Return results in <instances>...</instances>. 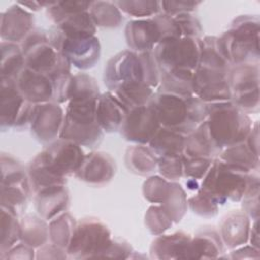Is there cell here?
<instances>
[{
    "label": "cell",
    "mask_w": 260,
    "mask_h": 260,
    "mask_svg": "<svg viewBox=\"0 0 260 260\" xmlns=\"http://www.w3.org/2000/svg\"><path fill=\"white\" fill-rule=\"evenodd\" d=\"M0 125L3 131L22 130L29 127L35 105L19 91L15 79L1 78Z\"/></svg>",
    "instance_id": "14"
},
{
    "label": "cell",
    "mask_w": 260,
    "mask_h": 260,
    "mask_svg": "<svg viewBox=\"0 0 260 260\" xmlns=\"http://www.w3.org/2000/svg\"><path fill=\"white\" fill-rule=\"evenodd\" d=\"M116 170L115 159L109 153L92 151L85 154L74 177L92 186H104L112 181Z\"/></svg>",
    "instance_id": "19"
},
{
    "label": "cell",
    "mask_w": 260,
    "mask_h": 260,
    "mask_svg": "<svg viewBox=\"0 0 260 260\" xmlns=\"http://www.w3.org/2000/svg\"><path fill=\"white\" fill-rule=\"evenodd\" d=\"M188 208L202 217H213L218 213V205L200 189L187 198Z\"/></svg>",
    "instance_id": "46"
},
{
    "label": "cell",
    "mask_w": 260,
    "mask_h": 260,
    "mask_svg": "<svg viewBox=\"0 0 260 260\" xmlns=\"http://www.w3.org/2000/svg\"><path fill=\"white\" fill-rule=\"evenodd\" d=\"M186 136L183 133L160 126L148 146L157 157L181 155L183 154Z\"/></svg>",
    "instance_id": "31"
},
{
    "label": "cell",
    "mask_w": 260,
    "mask_h": 260,
    "mask_svg": "<svg viewBox=\"0 0 260 260\" xmlns=\"http://www.w3.org/2000/svg\"><path fill=\"white\" fill-rule=\"evenodd\" d=\"M50 43L69 61L81 70L93 67L101 56V44L96 36L68 37L56 26L48 30Z\"/></svg>",
    "instance_id": "11"
},
{
    "label": "cell",
    "mask_w": 260,
    "mask_h": 260,
    "mask_svg": "<svg viewBox=\"0 0 260 260\" xmlns=\"http://www.w3.org/2000/svg\"><path fill=\"white\" fill-rule=\"evenodd\" d=\"M88 11L96 27L116 28L123 21L122 12L115 1H91Z\"/></svg>",
    "instance_id": "38"
},
{
    "label": "cell",
    "mask_w": 260,
    "mask_h": 260,
    "mask_svg": "<svg viewBox=\"0 0 260 260\" xmlns=\"http://www.w3.org/2000/svg\"><path fill=\"white\" fill-rule=\"evenodd\" d=\"M34 197L38 214L47 221L67 211L70 201L66 185L43 189L34 194Z\"/></svg>",
    "instance_id": "25"
},
{
    "label": "cell",
    "mask_w": 260,
    "mask_h": 260,
    "mask_svg": "<svg viewBox=\"0 0 260 260\" xmlns=\"http://www.w3.org/2000/svg\"><path fill=\"white\" fill-rule=\"evenodd\" d=\"M245 142L249 146V148L257 156H259V125H258L257 121L253 123L252 129H251L250 133L248 134Z\"/></svg>",
    "instance_id": "55"
},
{
    "label": "cell",
    "mask_w": 260,
    "mask_h": 260,
    "mask_svg": "<svg viewBox=\"0 0 260 260\" xmlns=\"http://www.w3.org/2000/svg\"><path fill=\"white\" fill-rule=\"evenodd\" d=\"M41 152L49 168L64 178L75 176L85 156L79 144L63 138L49 143Z\"/></svg>",
    "instance_id": "16"
},
{
    "label": "cell",
    "mask_w": 260,
    "mask_h": 260,
    "mask_svg": "<svg viewBox=\"0 0 260 260\" xmlns=\"http://www.w3.org/2000/svg\"><path fill=\"white\" fill-rule=\"evenodd\" d=\"M64 115L63 108L56 102L35 105L29 122L31 134L46 145L55 141L60 136Z\"/></svg>",
    "instance_id": "18"
},
{
    "label": "cell",
    "mask_w": 260,
    "mask_h": 260,
    "mask_svg": "<svg viewBox=\"0 0 260 260\" xmlns=\"http://www.w3.org/2000/svg\"><path fill=\"white\" fill-rule=\"evenodd\" d=\"M160 205L174 223L180 222L188 209L187 195L183 187L177 182H171L168 194Z\"/></svg>",
    "instance_id": "40"
},
{
    "label": "cell",
    "mask_w": 260,
    "mask_h": 260,
    "mask_svg": "<svg viewBox=\"0 0 260 260\" xmlns=\"http://www.w3.org/2000/svg\"><path fill=\"white\" fill-rule=\"evenodd\" d=\"M31 188L22 165L8 153L1 154V205L20 214L27 204Z\"/></svg>",
    "instance_id": "10"
},
{
    "label": "cell",
    "mask_w": 260,
    "mask_h": 260,
    "mask_svg": "<svg viewBox=\"0 0 260 260\" xmlns=\"http://www.w3.org/2000/svg\"><path fill=\"white\" fill-rule=\"evenodd\" d=\"M17 3L30 11H39L42 8H46L49 5L50 1H18Z\"/></svg>",
    "instance_id": "57"
},
{
    "label": "cell",
    "mask_w": 260,
    "mask_h": 260,
    "mask_svg": "<svg viewBox=\"0 0 260 260\" xmlns=\"http://www.w3.org/2000/svg\"><path fill=\"white\" fill-rule=\"evenodd\" d=\"M128 109L149 104L153 96L155 89L147 86L146 84H133L122 86L111 90Z\"/></svg>",
    "instance_id": "41"
},
{
    "label": "cell",
    "mask_w": 260,
    "mask_h": 260,
    "mask_svg": "<svg viewBox=\"0 0 260 260\" xmlns=\"http://www.w3.org/2000/svg\"><path fill=\"white\" fill-rule=\"evenodd\" d=\"M171 182L159 176L147 178L142 187L143 197L154 204H161L168 194Z\"/></svg>",
    "instance_id": "45"
},
{
    "label": "cell",
    "mask_w": 260,
    "mask_h": 260,
    "mask_svg": "<svg viewBox=\"0 0 260 260\" xmlns=\"http://www.w3.org/2000/svg\"><path fill=\"white\" fill-rule=\"evenodd\" d=\"M157 156L146 144H134L125 152L127 169L139 176H147L157 169Z\"/></svg>",
    "instance_id": "29"
},
{
    "label": "cell",
    "mask_w": 260,
    "mask_h": 260,
    "mask_svg": "<svg viewBox=\"0 0 260 260\" xmlns=\"http://www.w3.org/2000/svg\"><path fill=\"white\" fill-rule=\"evenodd\" d=\"M134 253L131 245L121 238H113L110 246L103 254L102 258H115V259H128Z\"/></svg>",
    "instance_id": "51"
},
{
    "label": "cell",
    "mask_w": 260,
    "mask_h": 260,
    "mask_svg": "<svg viewBox=\"0 0 260 260\" xmlns=\"http://www.w3.org/2000/svg\"><path fill=\"white\" fill-rule=\"evenodd\" d=\"M217 158L248 172L259 170V156L249 148L245 141L223 148Z\"/></svg>",
    "instance_id": "36"
},
{
    "label": "cell",
    "mask_w": 260,
    "mask_h": 260,
    "mask_svg": "<svg viewBox=\"0 0 260 260\" xmlns=\"http://www.w3.org/2000/svg\"><path fill=\"white\" fill-rule=\"evenodd\" d=\"M27 176L32 194L54 186H63L67 183V178L55 174L47 165L42 152L38 153L27 167Z\"/></svg>",
    "instance_id": "28"
},
{
    "label": "cell",
    "mask_w": 260,
    "mask_h": 260,
    "mask_svg": "<svg viewBox=\"0 0 260 260\" xmlns=\"http://www.w3.org/2000/svg\"><path fill=\"white\" fill-rule=\"evenodd\" d=\"M54 24L68 37H89L95 36L96 32V26L88 10L65 14Z\"/></svg>",
    "instance_id": "32"
},
{
    "label": "cell",
    "mask_w": 260,
    "mask_h": 260,
    "mask_svg": "<svg viewBox=\"0 0 260 260\" xmlns=\"http://www.w3.org/2000/svg\"><path fill=\"white\" fill-rule=\"evenodd\" d=\"M121 12L134 17V19L149 18L161 12L160 1L154 0H128L115 1Z\"/></svg>",
    "instance_id": "42"
},
{
    "label": "cell",
    "mask_w": 260,
    "mask_h": 260,
    "mask_svg": "<svg viewBox=\"0 0 260 260\" xmlns=\"http://www.w3.org/2000/svg\"><path fill=\"white\" fill-rule=\"evenodd\" d=\"M205 122L211 137L221 149L245 141L253 126L249 114L231 101L207 104Z\"/></svg>",
    "instance_id": "4"
},
{
    "label": "cell",
    "mask_w": 260,
    "mask_h": 260,
    "mask_svg": "<svg viewBox=\"0 0 260 260\" xmlns=\"http://www.w3.org/2000/svg\"><path fill=\"white\" fill-rule=\"evenodd\" d=\"M186 186L189 190L191 191H198L200 189V184H199V181L197 180H194V179H187L186 181Z\"/></svg>",
    "instance_id": "58"
},
{
    "label": "cell",
    "mask_w": 260,
    "mask_h": 260,
    "mask_svg": "<svg viewBox=\"0 0 260 260\" xmlns=\"http://www.w3.org/2000/svg\"><path fill=\"white\" fill-rule=\"evenodd\" d=\"M100 95L99 84L91 75L81 72L72 76L59 138L74 141L88 148L101 144L104 131L95 118Z\"/></svg>",
    "instance_id": "1"
},
{
    "label": "cell",
    "mask_w": 260,
    "mask_h": 260,
    "mask_svg": "<svg viewBox=\"0 0 260 260\" xmlns=\"http://www.w3.org/2000/svg\"><path fill=\"white\" fill-rule=\"evenodd\" d=\"M260 249L253 247L252 245H243L236 249H233L231 255L228 256L232 259H256L258 260L260 257Z\"/></svg>",
    "instance_id": "54"
},
{
    "label": "cell",
    "mask_w": 260,
    "mask_h": 260,
    "mask_svg": "<svg viewBox=\"0 0 260 260\" xmlns=\"http://www.w3.org/2000/svg\"><path fill=\"white\" fill-rule=\"evenodd\" d=\"M260 21L256 15L236 17L220 38L232 66L259 64Z\"/></svg>",
    "instance_id": "5"
},
{
    "label": "cell",
    "mask_w": 260,
    "mask_h": 260,
    "mask_svg": "<svg viewBox=\"0 0 260 260\" xmlns=\"http://www.w3.org/2000/svg\"><path fill=\"white\" fill-rule=\"evenodd\" d=\"M201 1H160L161 13L169 16H176L182 13H194Z\"/></svg>",
    "instance_id": "50"
},
{
    "label": "cell",
    "mask_w": 260,
    "mask_h": 260,
    "mask_svg": "<svg viewBox=\"0 0 260 260\" xmlns=\"http://www.w3.org/2000/svg\"><path fill=\"white\" fill-rule=\"evenodd\" d=\"M160 69L153 52L125 50L113 56L104 71V82L108 90L133 85L146 84L157 89L160 83Z\"/></svg>",
    "instance_id": "2"
},
{
    "label": "cell",
    "mask_w": 260,
    "mask_h": 260,
    "mask_svg": "<svg viewBox=\"0 0 260 260\" xmlns=\"http://www.w3.org/2000/svg\"><path fill=\"white\" fill-rule=\"evenodd\" d=\"M157 170L161 177L170 182H177L184 177L183 154L168 155L157 158Z\"/></svg>",
    "instance_id": "47"
},
{
    "label": "cell",
    "mask_w": 260,
    "mask_h": 260,
    "mask_svg": "<svg viewBox=\"0 0 260 260\" xmlns=\"http://www.w3.org/2000/svg\"><path fill=\"white\" fill-rule=\"evenodd\" d=\"M259 175L258 171L249 174L248 185L241 199L242 210L252 219H259Z\"/></svg>",
    "instance_id": "43"
},
{
    "label": "cell",
    "mask_w": 260,
    "mask_h": 260,
    "mask_svg": "<svg viewBox=\"0 0 260 260\" xmlns=\"http://www.w3.org/2000/svg\"><path fill=\"white\" fill-rule=\"evenodd\" d=\"M250 244L257 248L260 249V241H259V219H255L252 221L251 228H250V233H249V241Z\"/></svg>",
    "instance_id": "56"
},
{
    "label": "cell",
    "mask_w": 260,
    "mask_h": 260,
    "mask_svg": "<svg viewBox=\"0 0 260 260\" xmlns=\"http://www.w3.org/2000/svg\"><path fill=\"white\" fill-rule=\"evenodd\" d=\"M173 17L178 24L181 37L201 38L203 29L200 20L194 13H182Z\"/></svg>",
    "instance_id": "49"
},
{
    "label": "cell",
    "mask_w": 260,
    "mask_h": 260,
    "mask_svg": "<svg viewBox=\"0 0 260 260\" xmlns=\"http://www.w3.org/2000/svg\"><path fill=\"white\" fill-rule=\"evenodd\" d=\"M202 48L199 65L230 70L231 61L219 37L205 36L201 38Z\"/></svg>",
    "instance_id": "34"
},
{
    "label": "cell",
    "mask_w": 260,
    "mask_h": 260,
    "mask_svg": "<svg viewBox=\"0 0 260 260\" xmlns=\"http://www.w3.org/2000/svg\"><path fill=\"white\" fill-rule=\"evenodd\" d=\"M0 35L2 41L20 44L35 28L34 15L17 2L1 13Z\"/></svg>",
    "instance_id": "21"
},
{
    "label": "cell",
    "mask_w": 260,
    "mask_h": 260,
    "mask_svg": "<svg viewBox=\"0 0 260 260\" xmlns=\"http://www.w3.org/2000/svg\"><path fill=\"white\" fill-rule=\"evenodd\" d=\"M68 254L66 249H63L59 246H56L52 243H47L44 246L40 247L36 251V259H57V260H62V259H67Z\"/></svg>",
    "instance_id": "52"
},
{
    "label": "cell",
    "mask_w": 260,
    "mask_h": 260,
    "mask_svg": "<svg viewBox=\"0 0 260 260\" xmlns=\"http://www.w3.org/2000/svg\"><path fill=\"white\" fill-rule=\"evenodd\" d=\"M251 218L243 210H232L222 218L219 235L224 248L236 249L248 243Z\"/></svg>",
    "instance_id": "24"
},
{
    "label": "cell",
    "mask_w": 260,
    "mask_h": 260,
    "mask_svg": "<svg viewBox=\"0 0 260 260\" xmlns=\"http://www.w3.org/2000/svg\"><path fill=\"white\" fill-rule=\"evenodd\" d=\"M159 128L160 124L156 114L147 104L128 111L120 133L127 141L135 144H148Z\"/></svg>",
    "instance_id": "17"
},
{
    "label": "cell",
    "mask_w": 260,
    "mask_h": 260,
    "mask_svg": "<svg viewBox=\"0 0 260 260\" xmlns=\"http://www.w3.org/2000/svg\"><path fill=\"white\" fill-rule=\"evenodd\" d=\"M149 105L161 127L185 135L194 131L206 118V104L194 94L181 95L155 90Z\"/></svg>",
    "instance_id": "3"
},
{
    "label": "cell",
    "mask_w": 260,
    "mask_h": 260,
    "mask_svg": "<svg viewBox=\"0 0 260 260\" xmlns=\"http://www.w3.org/2000/svg\"><path fill=\"white\" fill-rule=\"evenodd\" d=\"M21 241L38 249L49 242V223L40 215L27 213L20 217Z\"/></svg>",
    "instance_id": "33"
},
{
    "label": "cell",
    "mask_w": 260,
    "mask_h": 260,
    "mask_svg": "<svg viewBox=\"0 0 260 260\" xmlns=\"http://www.w3.org/2000/svg\"><path fill=\"white\" fill-rule=\"evenodd\" d=\"M76 224L77 221L68 211H65L51 219L49 222L50 243L63 249H67Z\"/></svg>",
    "instance_id": "39"
},
{
    "label": "cell",
    "mask_w": 260,
    "mask_h": 260,
    "mask_svg": "<svg viewBox=\"0 0 260 260\" xmlns=\"http://www.w3.org/2000/svg\"><path fill=\"white\" fill-rule=\"evenodd\" d=\"M248 172L242 168L215 158L200 183V190L218 206L228 201H241L247 185Z\"/></svg>",
    "instance_id": "6"
},
{
    "label": "cell",
    "mask_w": 260,
    "mask_h": 260,
    "mask_svg": "<svg viewBox=\"0 0 260 260\" xmlns=\"http://www.w3.org/2000/svg\"><path fill=\"white\" fill-rule=\"evenodd\" d=\"M174 37H181L178 24L173 16L161 12L149 18L132 19L125 27L128 47L138 53L152 52L160 42Z\"/></svg>",
    "instance_id": "7"
},
{
    "label": "cell",
    "mask_w": 260,
    "mask_h": 260,
    "mask_svg": "<svg viewBox=\"0 0 260 260\" xmlns=\"http://www.w3.org/2000/svg\"><path fill=\"white\" fill-rule=\"evenodd\" d=\"M144 222L149 233L154 236L164 234L174 224L173 220L160 204H153L148 207L145 213Z\"/></svg>",
    "instance_id": "44"
},
{
    "label": "cell",
    "mask_w": 260,
    "mask_h": 260,
    "mask_svg": "<svg viewBox=\"0 0 260 260\" xmlns=\"http://www.w3.org/2000/svg\"><path fill=\"white\" fill-rule=\"evenodd\" d=\"M128 111L111 90H107L101 93L98 100L96 122L104 132L112 133L120 131Z\"/></svg>",
    "instance_id": "23"
},
{
    "label": "cell",
    "mask_w": 260,
    "mask_h": 260,
    "mask_svg": "<svg viewBox=\"0 0 260 260\" xmlns=\"http://www.w3.org/2000/svg\"><path fill=\"white\" fill-rule=\"evenodd\" d=\"M18 216L19 214L14 209L1 205L0 258L21 241L20 217Z\"/></svg>",
    "instance_id": "30"
},
{
    "label": "cell",
    "mask_w": 260,
    "mask_h": 260,
    "mask_svg": "<svg viewBox=\"0 0 260 260\" xmlns=\"http://www.w3.org/2000/svg\"><path fill=\"white\" fill-rule=\"evenodd\" d=\"M229 72L225 69L198 65L192 81L194 95L206 105L231 101Z\"/></svg>",
    "instance_id": "15"
},
{
    "label": "cell",
    "mask_w": 260,
    "mask_h": 260,
    "mask_svg": "<svg viewBox=\"0 0 260 260\" xmlns=\"http://www.w3.org/2000/svg\"><path fill=\"white\" fill-rule=\"evenodd\" d=\"M224 252V246L219 232L213 228H202L192 236L189 259L219 258Z\"/></svg>",
    "instance_id": "27"
},
{
    "label": "cell",
    "mask_w": 260,
    "mask_h": 260,
    "mask_svg": "<svg viewBox=\"0 0 260 260\" xmlns=\"http://www.w3.org/2000/svg\"><path fill=\"white\" fill-rule=\"evenodd\" d=\"M15 82L20 93L31 104L54 102V84L50 75L25 66Z\"/></svg>",
    "instance_id": "20"
},
{
    "label": "cell",
    "mask_w": 260,
    "mask_h": 260,
    "mask_svg": "<svg viewBox=\"0 0 260 260\" xmlns=\"http://www.w3.org/2000/svg\"><path fill=\"white\" fill-rule=\"evenodd\" d=\"M259 64L235 65L229 72L231 102L247 114L259 111Z\"/></svg>",
    "instance_id": "12"
},
{
    "label": "cell",
    "mask_w": 260,
    "mask_h": 260,
    "mask_svg": "<svg viewBox=\"0 0 260 260\" xmlns=\"http://www.w3.org/2000/svg\"><path fill=\"white\" fill-rule=\"evenodd\" d=\"M194 72L190 70L176 69L161 72L160 83L156 90L181 95H192V81Z\"/></svg>",
    "instance_id": "35"
},
{
    "label": "cell",
    "mask_w": 260,
    "mask_h": 260,
    "mask_svg": "<svg viewBox=\"0 0 260 260\" xmlns=\"http://www.w3.org/2000/svg\"><path fill=\"white\" fill-rule=\"evenodd\" d=\"M192 236L184 231L158 235L150 246L152 259H189Z\"/></svg>",
    "instance_id": "22"
},
{
    "label": "cell",
    "mask_w": 260,
    "mask_h": 260,
    "mask_svg": "<svg viewBox=\"0 0 260 260\" xmlns=\"http://www.w3.org/2000/svg\"><path fill=\"white\" fill-rule=\"evenodd\" d=\"M214 159L204 157H185L183 156L184 178L200 181L210 169Z\"/></svg>",
    "instance_id": "48"
},
{
    "label": "cell",
    "mask_w": 260,
    "mask_h": 260,
    "mask_svg": "<svg viewBox=\"0 0 260 260\" xmlns=\"http://www.w3.org/2000/svg\"><path fill=\"white\" fill-rule=\"evenodd\" d=\"M113 240L109 228L99 218L85 217L77 221L66 249L69 259L102 258Z\"/></svg>",
    "instance_id": "8"
},
{
    "label": "cell",
    "mask_w": 260,
    "mask_h": 260,
    "mask_svg": "<svg viewBox=\"0 0 260 260\" xmlns=\"http://www.w3.org/2000/svg\"><path fill=\"white\" fill-rule=\"evenodd\" d=\"M25 66L51 75L65 58L49 40L48 30L34 28L19 44Z\"/></svg>",
    "instance_id": "13"
},
{
    "label": "cell",
    "mask_w": 260,
    "mask_h": 260,
    "mask_svg": "<svg viewBox=\"0 0 260 260\" xmlns=\"http://www.w3.org/2000/svg\"><path fill=\"white\" fill-rule=\"evenodd\" d=\"M221 150L222 149L211 137L207 124L204 121L186 136L183 156L215 159L218 157Z\"/></svg>",
    "instance_id": "26"
},
{
    "label": "cell",
    "mask_w": 260,
    "mask_h": 260,
    "mask_svg": "<svg viewBox=\"0 0 260 260\" xmlns=\"http://www.w3.org/2000/svg\"><path fill=\"white\" fill-rule=\"evenodd\" d=\"M25 67L24 56L19 44L1 42V78L15 79Z\"/></svg>",
    "instance_id": "37"
},
{
    "label": "cell",
    "mask_w": 260,
    "mask_h": 260,
    "mask_svg": "<svg viewBox=\"0 0 260 260\" xmlns=\"http://www.w3.org/2000/svg\"><path fill=\"white\" fill-rule=\"evenodd\" d=\"M1 259H36L35 248L20 241L15 246H13Z\"/></svg>",
    "instance_id": "53"
},
{
    "label": "cell",
    "mask_w": 260,
    "mask_h": 260,
    "mask_svg": "<svg viewBox=\"0 0 260 260\" xmlns=\"http://www.w3.org/2000/svg\"><path fill=\"white\" fill-rule=\"evenodd\" d=\"M201 38L174 37L160 42L152 51L160 72L176 69L195 71L201 55Z\"/></svg>",
    "instance_id": "9"
}]
</instances>
